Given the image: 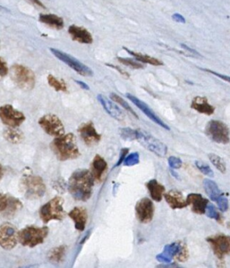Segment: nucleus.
<instances>
[{
  "label": "nucleus",
  "mask_w": 230,
  "mask_h": 268,
  "mask_svg": "<svg viewBox=\"0 0 230 268\" xmlns=\"http://www.w3.org/2000/svg\"><path fill=\"white\" fill-rule=\"evenodd\" d=\"M11 79L20 89L31 90L35 84V75L33 72L21 64H15L11 67Z\"/></svg>",
  "instance_id": "nucleus-5"
},
{
  "label": "nucleus",
  "mask_w": 230,
  "mask_h": 268,
  "mask_svg": "<svg viewBox=\"0 0 230 268\" xmlns=\"http://www.w3.org/2000/svg\"><path fill=\"white\" fill-rule=\"evenodd\" d=\"M228 226H229V227H230V223H228Z\"/></svg>",
  "instance_id": "nucleus-53"
},
{
  "label": "nucleus",
  "mask_w": 230,
  "mask_h": 268,
  "mask_svg": "<svg viewBox=\"0 0 230 268\" xmlns=\"http://www.w3.org/2000/svg\"><path fill=\"white\" fill-rule=\"evenodd\" d=\"M5 138L14 144H17L23 140V134L20 130H16V128H10L5 130Z\"/></svg>",
  "instance_id": "nucleus-31"
},
{
  "label": "nucleus",
  "mask_w": 230,
  "mask_h": 268,
  "mask_svg": "<svg viewBox=\"0 0 230 268\" xmlns=\"http://www.w3.org/2000/svg\"><path fill=\"white\" fill-rule=\"evenodd\" d=\"M0 120L11 128H17L25 122V116L11 104H6L0 107Z\"/></svg>",
  "instance_id": "nucleus-12"
},
{
  "label": "nucleus",
  "mask_w": 230,
  "mask_h": 268,
  "mask_svg": "<svg viewBox=\"0 0 230 268\" xmlns=\"http://www.w3.org/2000/svg\"><path fill=\"white\" fill-rule=\"evenodd\" d=\"M154 207L153 202L149 198H143L140 199L135 207L136 217L141 223H148L151 222L153 218Z\"/></svg>",
  "instance_id": "nucleus-15"
},
{
  "label": "nucleus",
  "mask_w": 230,
  "mask_h": 268,
  "mask_svg": "<svg viewBox=\"0 0 230 268\" xmlns=\"http://www.w3.org/2000/svg\"><path fill=\"white\" fill-rule=\"evenodd\" d=\"M182 45V47L184 48V49H185V50L190 52V53H192V54H196V55H199V54H198V52L196 51L195 50H193V49H192V48L189 47L188 45H184V44H182V45Z\"/></svg>",
  "instance_id": "nucleus-50"
},
{
  "label": "nucleus",
  "mask_w": 230,
  "mask_h": 268,
  "mask_svg": "<svg viewBox=\"0 0 230 268\" xmlns=\"http://www.w3.org/2000/svg\"><path fill=\"white\" fill-rule=\"evenodd\" d=\"M21 207L22 204L18 199L0 192V212H5L6 215H13Z\"/></svg>",
  "instance_id": "nucleus-18"
},
{
  "label": "nucleus",
  "mask_w": 230,
  "mask_h": 268,
  "mask_svg": "<svg viewBox=\"0 0 230 268\" xmlns=\"http://www.w3.org/2000/svg\"><path fill=\"white\" fill-rule=\"evenodd\" d=\"M69 217L73 220L75 224L76 229L77 231H83L85 230L86 225H87V211L83 207H77L73 208L70 212H69Z\"/></svg>",
  "instance_id": "nucleus-22"
},
{
  "label": "nucleus",
  "mask_w": 230,
  "mask_h": 268,
  "mask_svg": "<svg viewBox=\"0 0 230 268\" xmlns=\"http://www.w3.org/2000/svg\"><path fill=\"white\" fill-rule=\"evenodd\" d=\"M172 19L174 21H176L178 23H182V24L185 23L184 17H183V15H179V14H174V15H173Z\"/></svg>",
  "instance_id": "nucleus-45"
},
{
  "label": "nucleus",
  "mask_w": 230,
  "mask_h": 268,
  "mask_svg": "<svg viewBox=\"0 0 230 268\" xmlns=\"http://www.w3.org/2000/svg\"><path fill=\"white\" fill-rule=\"evenodd\" d=\"M107 169H108L107 162L105 160L103 157L96 155L92 161V169L90 170L95 183L99 184L102 181L104 174L106 173Z\"/></svg>",
  "instance_id": "nucleus-20"
},
{
  "label": "nucleus",
  "mask_w": 230,
  "mask_h": 268,
  "mask_svg": "<svg viewBox=\"0 0 230 268\" xmlns=\"http://www.w3.org/2000/svg\"><path fill=\"white\" fill-rule=\"evenodd\" d=\"M49 233L47 227L27 226L18 231V241L23 246L34 248L44 243Z\"/></svg>",
  "instance_id": "nucleus-3"
},
{
  "label": "nucleus",
  "mask_w": 230,
  "mask_h": 268,
  "mask_svg": "<svg viewBox=\"0 0 230 268\" xmlns=\"http://www.w3.org/2000/svg\"><path fill=\"white\" fill-rule=\"evenodd\" d=\"M47 82L50 87L54 88L57 92H59V91L66 92L67 89H68L66 83H64V81L61 80V79H58L53 74L48 75Z\"/></svg>",
  "instance_id": "nucleus-32"
},
{
  "label": "nucleus",
  "mask_w": 230,
  "mask_h": 268,
  "mask_svg": "<svg viewBox=\"0 0 230 268\" xmlns=\"http://www.w3.org/2000/svg\"><path fill=\"white\" fill-rule=\"evenodd\" d=\"M64 199L56 196L46 202L40 209V217L44 223L51 221H62L65 217V211L63 208Z\"/></svg>",
  "instance_id": "nucleus-4"
},
{
  "label": "nucleus",
  "mask_w": 230,
  "mask_h": 268,
  "mask_svg": "<svg viewBox=\"0 0 230 268\" xmlns=\"http://www.w3.org/2000/svg\"><path fill=\"white\" fill-rule=\"evenodd\" d=\"M40 22L52 29L61 30L64 28V22L62 17L52 14H42L39 17Z\"/></svg>",
  "instance_id": "nucleus-27"
},
{
  "label": "nucleus",
  "mask_w": 230,
  "mask_h": 268,
  "mask_svg": "<svg viewBox=\"0 0 230 268\" xmlns=\"http://www.w3.org/2000/svg\"><path fill=\"white\" fill-rule=\"evenodd\" d=\"M187 205L191 207V209L197 214H204L207 209L209 201L200 194L191 193L186 198Z\"/></svg>",
  "instance_id": "nucleus-19"
},
{
  "label": "nucleus",
  "mask_w": 230,
  "mask_h": 268,
  "mask_svg": "<svg viewBox=\"0 0 230 268\" xmlns=\"http://www.w3.org/2000/svg\"><path fill=\"white\" fill-rule=\"evenodd\" d=\"M50 148L60 161L73 160L80 155L77 138L71 133L56 137L50 144Z\"/></svg>",
  "instance_id": "nucleus-2"
},
{
  "label": "nucleus",
  "mask_w": 230,
  "mask_h": 268,
  "mask_svg": "<svg viewBox=\"0 0 230 268\" xmlns=\"http://www.w3.org/2000/svg\"><path fill=\"white\" fill-rule=\"evenodd\" d=\"M76 83L79 85V87H80L82 89H84V90H89L90 87L87 83H83L82 81L79 80H76Z\"/></svg>",
  "instance_id": "nucleus-48"
},
{
  "label": "nucleus",
  "mask_w": 230,
  "mask_h": 268,
  "mask_svg": "<svg viewBox=\"0 0 230 268\" xmlns=\"http://www.w3.org/2000/svg\"><path fill=\"white\" fill-rule=\"evenodd\" d=\"M205 134L214 142L222 145L230 142V128L219 120H211L206 126Z\"/></svg>",
  "instance_id": "nucleus-8"
},
{
  "label": "nucleus",
  "mask_w": 230,
  "mask_h": 268,
  "mask_svg": "<svg viewBox=\"0 0 230 268\" xmlns=\"http://www.w3.org/2000/svg\"><path fill=\"white\" fill-rule=\"evenodd\" d=\"M21 186L25 192V195L29 199L42 198L46 193V185L39 176L27 174L21 179Z\"/></svg>",
  "instance_id": "nucleus-6"
},
{
  "label": "nucleus",
  "mask_w": 230,
  "mask_h": 268,
  "mask_svg": "<svg viewBox=\"0 0 230 268\" xmlns=\"http://www.w3.org/2000/svg\"><path fill=\"white\" fill-rule=\"evenodd\" d=\"M50 50L54 56L58 58L59 60L64 62V64H66L71 68H73V70L77 72L78 74H80L82 76H93V71L89 67L87 66L86 64H83L82 62L77 60V58L71 56V55L64 53V52L61 51L58 49L50 48Z\"/></svg>",
  "instance_id": "nucleus-10"
},
{
  "label": "nucleus",
  "mask_w": 230,
  "mask_h": 268,
  "mask_svg": "<svg viewBox=\"0 0 230 268\" xmlns=\"http://www.w3.org/2000/svg\"><path fill=\"white\" fill-rule=\"evenodd\" d=\"M206 214L209 218L214 219L216 221H218V223H222V217L218 211L217 210L216 207L212 204H208L207 206V209H206Z\"/></svg>",
  "instance_id": "nucleus-36"
},
{
  "label": "nucleus",
  "mask_w": 230,
  "mask_h": 268,
  "mask_svg": "<svg viewBox=\"0 0 230 268\" xmlns=\"http://www.w3.org/2000/svg\"><path fill=\"white\" fill-rule=\"evenodd\" d=\"M208 158H209L210 161L213 164L214 166H215L216 169L219 170L222 173H226V163H225L224 160H223L221 157L215 155V154H213V153H211V154L208 155Z\"/></svg>",
  "instance_id": "nucleus-34"
},
{
  "label": "nucleus",
  "mask_w": 230,
  "mask_h": 268,
  "mask_svg": "<svg viewBox=\"0 0 230 268\" xmlns=\"http://www.w3.org/2000/svg\"><path fill=\"white\" fill-rule=\"evenodd\" d=\"M30 2H32L34 5L35 6H40L41 8L45 9L46 7L44 6V5L43 4V2L40 1V0H29Z\"/></svg>",
  "instance_id": "nucleus-49"
},
{
  "label": "nucleus",
  "mask_w": 230,
  "mask_h": 268,
  "mask_svg": "<svg viewBox=\"0 0 230 268\" xmlns=\"http://www.w3.org/2000/svg\"><path fill=\"white\" fill-rule=\"evenodd\" d=\"M164 197L172 209H180L188 207L186 199H184L183 193L179 191H169L164 194Z\"/></svg>",
  "instance_id": "nucleus-24"
},
{
  "label": "nucleus",
  "mask_w": 230,
  "mask_h": 268,
  "mask_svg": "<svg viewBox=\"0 0 230 268\" xmlns=\"http://www.w3.org/2000/svg\"><path fill=\"white\" fill-rule=\"evenodd\" d=\"M155 268H184L177 264H160Z\"/></svg>",
  "instance_id": "nucleus-46"
},
{
  "label": "nucleus",
  "mask_w": 230,
  "mask_h": 268,
  "mask_svg": "<svg viewBox=\"0 0 230 268\" xmlns=\"http://www.w3.org/2000/svg\"><path fill=\"white\" fill-rule=\"evenodd\" d=\"M168 164L170 165V168L172 169H180L183 165V162L179 158H177L175 156H170L168 159Z\"/></svg>",
  "instance_id": "nucleus-40"
},
{
  "label": "nucleus",
  "mask_w": 230,
  "mask_h": 268,
  "mask_svg": "<svg viewBox=\"0 0 230 268\" xmlns=\"http://www.w3.org/2000/svg\"><path fill=\"white\" fill-rule=\"evenodd\" d=\"M207 241L213 250L214 253L219 260L230 254V236L216 235L207 238Z\"/></svg>",
  "instance_id": "nucleus-14"
},
{
  "label": "nucleus",
  "mask_w": 230,
  "mask_h": 268,
  "mask_svg": "<svg viewBox=\"0 0 230 268\" xmlns=\"http://www.w3.org/2000/svg\"><path fill=\"white\" fill-rule=\"evenodd\" d=\"M69 33L74 41L79 44H91L93 43V37L87 29L77 25H71L69 28Z\"/></svg>",
  "instance_id": "nucleus-23"
},
{
  "label": "nucleus",
  "mask_w": 230,
  "mask_h": 268,
  "mask_svg": "<svg viewBox=\"0 0 230 268\" xmlns=\"http://www.w3.org/2000/svg\"><path fill=\"white\" fill-rule=\"evenodd\" d=\"M195 164L196 166L198 168L199 171L203 173L204 175L207 176V177H209V178H213L214 176H215L212 168L210 167L209 165L206 164L205 163L197 160V161L195 162Z\"/></svg>",
  "instance_id": "nucleus-38"
},
{
  "label": "nucleus",
  "mask_w": 230,
  "mask_h": 268,
  "mask_svg": "<svg viewBox=\"0 0 230 268\" xmlns=\"http://www.w3.org/2000/svg\"><path fill=\"white\" fill-rule=\"evenodd\" d=\"M145 185L150 192L152 199L155 202H160L165 194V187L155 179L147 182Z\"/></svg>",
  "instance_id": "nucleus-26"
},
{
  "label": "nucleus",
  "mask_w": 230,
  "mask_h": 268,
  "mask_svg": "<svg viewBox=\"0 0 230 268\" xmlns=\"http://www.w3.org/2000/svg\"><path fill=\"white\" fill-rule=\"evenodd\" d=\"M170 173H171V174H173V175H174L175 178H179V176H178V174H177L176 173H174V171H173V170H170Z\"/></svg>",
  "instance_id": "nucleus-52"
},
{
  "label": "nucleus",
  "mask_w": 230,
  "mask_h": 268,
  "mask_svg": "<svg viewBox=\"0 0 230 268\" xmlns=\"http://www.w3.org/2000/svg\"><path fill=\"white\" fill-rule=\"evenodd\" d=\"M203 188L206 193L212 201L217 202L222 196L224 195L220 191L218 184L212 179H205L203 180Z\"/></svg>",
  "instance_id": "nucleus-28"
},
{
  "label": "nucleus",
  "mask_w": 230,
  "mask_h": 268,
  "mask_svg": "<svg viewBox=\"0 0 230 268\" xmlns=\"http://www.w3.org/2000/svg\"><path fill=\"white\" fill-rule=\"evenodd\" d=\"M97 98L102 107H104V109L106 110V112L111 117L114 118L115 119L118 120V121H123L124 119V114L121 111V108L116 105V104L109 101L106 96L102 95V94H98Z\"/></svg>",
  "instance_id": "nucleus-21"
},
{
  "label": "nucleus",
  "mask_w": 230,
  "mask_h": 268,
  "mask_svg": "<svg viewBox=\"0 0 230 268\" xmlns=\"http://www.w3.org/2000/svg\"><path fill=\"white\" fill-rule=\"evenodd\" d=\"M94 179L88 169H77L70 176L68 189L77 201L86 202L92 197Z\"/></svg>",
  "instance_id": "nucleus-1"
},
{
  "label": "nucleus",
  "mask_w": 230,
  "mask_h": 268,
  "mask_svg": "<svg viewBox=\"0 0 230 268\" xmlns=\"http://www.w3.org/2000/svg\"><path fill=\"white\" fill-rule=\"evenodd\" d=\"M201 70L204 71V72H207V73H211V74L215 75V76L218 77V78H221L222 80L226 81L228 83H230V77L228 75H226V74H220V73H216V72H214V71L209 70V69H205V68H200Z\"/></svg>",
  "instance_id": "nucleus-44"
},
{
  "label": "nucleus",
  "mask_w": 230,
  "mask_h": 268,
  "mask_svg": "<svg viewBox=\"0 0 230 268\" xmlns=\"http://www.w3.org/2000/svg\"><path fill=\"white\" fill-rule=\"evenodd\" d=\"M175 258L180 262H184L189 258V251L185 244L182 242H173L168 244L164 247V251L158 254L156 260L160 263L171 262L172 259Z\"/></svg>",
  "instance_id": "nucleus-7"
},
{
  "label": "nucleus",
  "mask_w": 230,
  "mask_h": 268,
  "mask_svg": "<svg viewBox=\"0 0 230 268\" xmlns=\"http://www.w3.org/2000/svg\"><path fill=\"white\" fill-rule=\"evenodd\" d=\"M78 133L87 146L92 147L97 145L102 140V135L96 130L95 126L92 122L82 124L78 129Z\"/></svg>",
  "instance_id": "nucleus-16"
},
{
  "label": "nucleus",
  "mask_w": 230,
  "mask_h": 268,
  "mask_svg": "<svg viewBox=\"0 0 230 268\" xmlns=\"http://www.w3.org/2000/svg\"><path fill=\"white\" fill-rule=\"evenodd\" d=\"M8 73L9 69L6 62L2 58H0V78L6 76Z\"/></svg>",
  "instance_id": "nucleus-42"
},
{
  "label": "nucleus",
  "mask_w": 230,
  "mask_h": 268,
  "mask_svg": "<svg viewBox=\"0 0 230 268\" xmlns=\"http://www.w3.org/2000/svg\"><path fill=\"white\" fill-rule=\"evenodd\" d=\"M110 98L114 101L115 103L119 104L120 105L122 106L125 110H127V112H130L133 116H135V118L138 119V116L136 112L134 111V109L127 103V101H125L124 99H123L122 97L117 95L116 93H112L110 94Z\"/></svg>",
  "instance_id": "nucleus-33"
},
{
  "label": "nucleus",
  "mask_w": 230,
  "mask_h": 268,
  "mask_svg": "<svg viewBox=\"0 0 230 268\" xmlns=\"http://www.w3.org/2000/svg\"><path fill=\"white\" fill-rule=\"evenodd\" d=\"M66 247L64 246H58L50 250L48 253L47 257L50 262L54 264H59L62 262L65 256Z\"/></svg>",
  "instance_id": "nucleus-30"
},
{
  "label": "nucleus",
  "mask_w": 230,
  "mask_h": 268,
  "mask_svg": "<svg viewBox=\"0 0 230 268\" xmlns=\"http://www.w3.org/2000/svg\"><path fill=\"white\" fill-rule=\"evenodd\" d=\"M126 96L135 105L137 106L139 109L141 110V112L145 114V116H147L148 118H150L153 122L157 124V125L161 126V127L165 129V130H170V127L161 119L158 117L156 116V114L150 108V106L146 104L144 101H141L137 97L132 95L131 93H126Z\"/></svg>",
  "instance_id": "nucleus-17"
},
{
  "label": "nucleus",
  "mask_w": 230,
  "mask_h": 268,
  "mask_svg": "<svg viewBox=\"0 0 230 268\" xmlns=\"http://www.w3.org/2000/svg\"><path fill=\"white\" fill-rule=\"evenodd\" d=\"M128 54L132 55L134 58L136 59L138 61L141 62L144 64H150L153 66H161L164 65V63L161 60H158L157 58H153V57L149 56L146 54H142L141 53H137V52L132 51V50H129L127 48H123Z\"/></svg>",
  "instance_id": "nucleus-29"
},
{
  "label": "nucleus",
  "mask_w": 230,
  "mask_h": 268,
  "mask_svg": "<svg viewBox=\"0 0 230 268\" xmlns=\"http://www.w3.org/2000/svg\"><path fill=\"white\" fill-rule=\"evenodd\" d=\"M18 241V231L11 223L0 225V246L6 250H13Z\"/></svg>",
  "instance_id": "nucleus-13"
},
{
  "label": "nucleus",
  "mask_w": 230,
  "mask_h": 268,
  "mask_svg": "<svg viewBox=\"0 0 230 268\" xmlns=\"http://www.w3.org/2000/svg\"><path fill=\"white\" fill-rule=\"evenodd\" d=\"M117 59L121 64H124L125 66L130 67L133 69H141L144 68L140 62L134 60L132 58H117Z\"/></svg>",
  "instance_id": "nucleus-37"
},
{
  "label": "nucleus",
  "mask_w": 230,
  "mask_h": 268,
  "mask_svg": "<svg viewBox=\"0 0 230 268\" xmlns=\"http://www.w3.org/2000/svg\"><path fill=\"white\" fill-rule=\"evenodd\" d=\"M120 135L126 141H132L137 139V131L131 128H121Z\"/></svg>",
  "instance_id": "nucleus-35"
},
{
  "label": "nucleus",
  "mask_w": 230,
  "mask_h": 268,
  "mask_svg": "<svg viewBox=\"0 0 230 268\" xmlns=\"http://www.w3.org/2000/svg\"><path fill=\"white\" fill-rule=\"evenodd\" d=\"M129 152V149H121V154H120V157H119L118 162L115 165V167H118L120 165H122L124 161V159H126V157L127 156V154Z\"/></svg>",
  "instance_id": "nucleus-43"
},
{
  "label": "nucleus",
  "mask_w": 230,
  "mask_h": 268,
  "mask_svg": "<svg viewBox=\"0 0 230 268\" xmlns=\"http://www.w3.org/2000/svg\"><path fill=\"white\" fill-rule=\"evenodd\" d=\"M191 107L200 114L206 116H212L215 113V107L208 102L205 97H197L193 98L191 103Z\"/></svg>",
  "instance_id": "nucleus-25"
},
{
  "label": "nucleus",
  "mask_w": 230,
  "mask_h": 268,
  "mask_svg": "<svg viewBox=\"0 0 230 268\" xmlns=\"http://www.w3.org/2000/svg\"><path fill=\"white\" fill-rule=\"evenodd\" d=\"M39 125L50 136L58 137L64 134V126L61 120L54 114H47L40 118Z\"/></svg>",
  "instance_id": "nucleus-11"
},
{
  "label": "nucleus",
  "mask_w": 230,
  "mask_h": 268,
  "mask_svg": "<svg viewBox=\"0 0 230 268\" xmlns=\"http://www.w3.org/2000/svg\"><path fill=\"white\" fill-rule=\"evenodd\" d=\"M139 162H140V156H139L138 153L133 152L126 157L123 164L125 166H133V165H138Z\"/></svg>",
  "instance_id": "nucleus-39"
},
{
  "label": "nucleus",
  "mask_w": 230,
  "mask_h": 268,
  "mask_svg": "<svg viewBox=\"0 0 230 268\" xmlns=\"http://www.w3.org/2000/svg\"><path fill=\"white\" fill-rule=\"evenodd\" d=\"M137 139L140 144L149 151L154 153L157 156L165 157L168 154V147L161 142L160 140L152 136L151 134L145 132L144 130H136Z\"/></svg>",
  "instance_id": "nucleus-9"
},
{
  "label": "nucleus",
  "mask_w": 230,
  "mask_h": 268,
  "mask_svg": "<svg viewBox=\"0 0 230 268\" xmlns=\"http://www.w3.org/2000/svg\"><path fill=\"white\" fill-rule=\"evenodd\" d=\"M2 176H3V168H2V165L0 164V180L2 179Z\"/></svg>",
  "instance_id": "nucleus-51"
},
{
  "label": "nucleus",
  "mask_w": 230,
  "mask_h": 268,
  "mask_svg": "<svg viewBox=\"0 0 230 268\" xmlns=\"http://www.w3.org/2000/svg\"><path fill=\"white\" fill-rule=\"evenodd\" d=\"M106 65L108 67H111V68H114L116 70L118 71L119 73H121V74H123V76L129 77V74H127L126 72H124V71L123 70V69H121V68H119V67L117 66H114L113 64H106Z\"/></svg>",
  "instance_id": "nucleus-47"
},
{
  "label": "nucleus",
  "mask_w": 230,
  "mask_h": 268,
  "mask_svg": "<svg viewBox=\"0 0 230 268\" xmlns=\"http://www.w3.org/2000/svg\"><path fill=\"white\" fill-rule=\"evenodd\" d=\"M216 203L218 205V208H219L220 210L222 211V212H226V211L228 210L229 201L227 198L225 197L224 195L222 196Z\"/></svg>",
  "instance_id": "nucleus-41"
}]
</instances>
